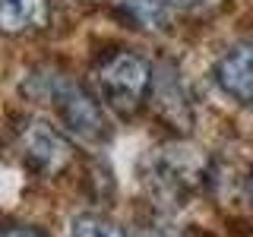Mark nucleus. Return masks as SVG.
I'll list each match as a JSON object with an SVG mask.
<instances>
[{
  "label": "nucleus",
  "mask_w": 253,
  "mask_h": 237,
  "mask_svg": "<svg viewBox=\"0 0 253 237\" xmlns=\"http://www.w3.org/2000/svg\"><path fill=\"white\" fill-rule=\"evenodd\" d=\"M98 92L111 111L121 117H133L142 108L149 89H152V67L139 54L114 51L98 63Z\"/></svg>",
  "instance_id": "obj_1"
},
{
  "label": "nucleus",
  "mask_w": 253,
  "mask_h": 237,
  "mask_svg": "<svg viewBox=\"0 0 253 237\" xmlns=\"http://www.w3.org/2000/svg\"><path fill=\"white\" fill-rule=\"evenodd\" d=\"M51 101L57 108L63 126L73 136H83V139H101L105 136V117H101L98 101L79 82H73V79H57L51 85Z\"/></svg>",
  "instance_id": "obj_2"
},
{
  "label": "nucleus",
  "mask_w": 253,
  "mask_h": 237,
  "mask_svg": "<svg viewBox=\"0 0 253 237\" xmlns=\"http://www.w3.org/2000/svg\"><path fill=\"white\" fill-rule=\"evenodd\" d=\"M22 152L26 161L42 174H57L70 161V142L60 130H54L44 120H32L22 130Z\"/></svg>",
  "instance_id": "obj_3"
},
{
  "label": "nucleus",
  "mask_w": 253,
  "mask_h": 237,
  "mask_svg": "<svg viewBox=\"0 0 253 237\" xmlns=\"http://www.w3.org/2000/svg\"><path fill=\"white\" fill-rule=\"evenodd\" d=\"M215 82L241 105H253V44H234L215 63Z\"/></svg>",
  "instance_id": "obj_4"
},
{
  "label": "nucleus",
  "mask_w": 253,
  "mask_h": 237,
  "mask_svg": "<svg viewBox=\"0 0 253 237\" xmlns=\"http://www.w3.org/2000/svg\"><path fill=\"white\" fill-rule=\"evenodd\" d=\"M51 19L47 0H0V32L3 35H32Z\"/></svg>",
  "instance_id": "obj_5"
},
{
  "label": "nucleus",
  "mask_w": 253,
  "mask_h": 237,
  "mask_svg": "<svg viewBox=\"0 0 253 237\" xmlns=\"http://www.w3.org/2000/svg\"><path fill=\"white\" fill-rule=\"evenodd\" d=\"M117 6L136 29H158L165 19V0H117Z\"/></svg>",
  "instance_id": "obj_6"
},
{
  "label": "nucleus",
  "mask_w": 253,
  "mask_h": 237,
  "mask_svg": "<svg viewBox=\"0 0 253 237\" xmlns=\"http://www.w3.org/2000/svg\"><path fill=\"white\" fill-rule=\"evenodd\" d=\"M73 237H126L121 225L101 215H79L73 221Z\"/></svg>",
  "instance_id": "obj_7"
},
{
  "label": "nucleus",
  "mask_w": 253,
  "mask_h": 237,
  "mask_svg": "<svg viewBox=\"0 0 253 237\" xmlns=\"http://www.w3.org/2000/svg\"><path fill=\"white\" fill-rule=\"evenodd\" d=\"M155 89H158V92H155V98H168V95L174 98V92H171V89H174V76H171V79H165V76H162ZM165 105H168V101H162V108H165ZM177 114L187 120V117H190V105H184V101H174L171 111H168V117H177Z\"/></svg>",
  "instance_id": "obj_8"
},
{
  "label": "nucleus",
  "mask_w": 253,
  "mask_h": 237,
  "mask_svg": "<svg viewBox=\"0 0 253 237\" xmlns=\"http://www.w3.org/2000/svg\"><path fill=\"white\" fill-rule=\"evenodd\" d=\"M0 237H44L38 228H26V225H10V228H0Z\"/></svg>",
  "instance_id": "obj_9"
},
{
  "label": "nucleus",
  "mask_w": 253,
  "mask_h": 237,
  "mask_svg": "<svg viewBox=\"0 0 253 237\" xmlns=\"http://www.w3.org/2000/svg\"><path fill=\"white\" fill-rule=\"evenodd\" d=\"M168 3H177V6H190V3H196V0H168Z\"/></svg>",
  "instance_id": "obj_10"
},
{
  "label": "nucleus",
  "mask_w": 253,
  "mask_h": 237,
  "mask_svg": "<svg viewBox=\"0 0 253 237\" xmlns=\"http://www.w3.org/2000/svg\"><path fill=\"white\" fill-rule=\"evenodd\" d=\"M250 199H253V174H250Z\"/></svg>",
  "instance_id": "obj_11"
}]
</instances>
